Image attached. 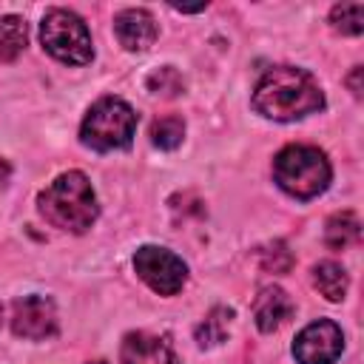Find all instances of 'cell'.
<instances>
[{
    "mask_svg": "<svg viewBox=\"0 0 364 364\" xmlns=\"http://www.w3.org/2000/svg\"><path fill=\"white\" fill-rule=\"evenodd\" d=\"M253 108L279 122L301 119L324 108V94L310 71L293 65H276L262 74L253 91Z\"/></svg>",
    "mask_w": 364,
    "mask_h": 364,
    "instance_id": "cell-1",
    "label": "cell"
},
{
    "mask_svg": "<svg viewBox=\"0 0 364 364\" xmlns=\"http://www.w3.org/2000/svg\"><path fill=\"white\" fill-rule=\"evenodd\" d=\"M37 208L48 225L71 233H85L100 213L94 188L82 171H65L46 185L37 196Z\"/></svg>",
    "mask_w": 364,
    "mask_h": 364,
    "instance_id": "cell-2",
    "label": "cell"
},
{
    "mask_svg": "<svg viewBox=\"0 0 364 364\" xmlns=\"http://www.w3.org/2000/svg\"><path fill=\"white\" fill-rule=\"evenodd\" d=\"M330 176H333V168H330L327 156L313 145H287L273 159L276 185L301 202L327 191Z\"/></svg>",
    "mask_w": 364,
    "mask_h": 364,
    "instance_id": "cell-3",
    "label": "cell"
},
{
    "mask_svg": "<svg viewBox=\"0 0 364 364\" xmlns=\"http://www.w3.org/2000/svg\"><path fill=\"white\" fill-rule=\"evenodd\" d=\"M134 131H136L134 108L119 97H102L88 108L80 125V139L94 151H114V148H128Z\"/></svg>",
    "mask_w": 364,
    "mask_h": 364,
    "instance_id": "cell-4",
    "label": "cell"
},
{
    "mask_svg": "<svg viewBox=\"0 0 364 364\" xmlns=\"http://www.w3.org/2000/svg\"><path fill=\"white\" fill-rule=\"evenodd\" d=\"M40 40H43V48L51 57H57L60 63L85 65L94 57L88 26L82 23L80 14H74L68 9H48L46 11V17L40 23Z\"/></svg>",
    "mask_w": 364,
    "mask_h": 364,
    "instance_id": "cell-5",
    "label": "cell"
},
{
    "mask_svg": "<svg viewBox=\"0 0 364 364\" xmlns=\"http://www.w3.org/2000/svg\"><path fill=\"white\" fill-rule=\"evenodd\" d=\"M134 270L159 296H176L188 282V264L168 247L156 245H145L134 253Z\"/></svg>",
    "mask_w": 364,
    "mask_h": 364,
    "instance_id": "cell-6",
    "label": "cell"
},
{
    "mask_svg": "<svg viewBox=\"0 0 364 364\" xmlns=\"http://www.w3.org/2000/svg\"><path fill=\"white\" fill-rule=\"evenodd\" d=\"M341 350H344V333L330 318H318L307 324L293 341V355L299 364H336Z\"/></svg>",
    "mask_w": 364,
    "mask_h": 364,
    "instance_id": "cell-7",
    "label": "cell"
},
{
    "mask_svg": "<svg viewBox=\"0 0 364 364\" xmlns=\"http://www.w3.org/2000/svg\"><path fill=\"white\" fill-rule=\"evenodd\" d=\"M11 333L17 338H48L57 333V310L46 296H23L11 304Z\"/></svg>",
    "mask_w": 364,
    "mask_h": 364,
    "instance_id": "cell-8",
    "label": "cell"
},
{
    "mask_svg": "<svg viewBox=\"0 0 364 364\" xmlns=\"http://www.w3.org/2000/svg\"><path fill=\"white\" fill-rule=\"evenodd\" d=\"M114 34H117L122 48L145 51L148 46H154L159 28H156V20L151 17V11H145V9H125V11H119L114 17Z\"/></svg>",
    "mask_w": 364,
    "mask_h": 364,
    "instance_id": "cell-9",
    "label": "cell"
},
{
    "mask_svg": "<svg viewBox=\"0 0 364 364\" xmlns=\"http://www.w3.org/2000/svg\"><path fill=\"white\" fill-rule=\"evenodd\" d=\"M122 364H179L168 338L151 333H128L119 347Z\"/></svg>",
    "mask_w": 364,
    "mask_h": 364,
    "instance_id": "cell-10",
    "label": "cell"
},
{
    "mask_svg": "<svg viewBox=\"0 0 364 364\" xmlns=\"http://www.w3.org/2000/svg\"><path fill=\"white\" fill-rule=\"evenodd\" d=\"M293 301L282 287H264L253 304V318L262 333H273L284 318H290Z\"/></svg>",
    "mask_w": 364,
    "mask_h": 364,
    "instance_id": "cell-11",
    "label": "cell"
},
{
    "mask_svg": "<svg viewBox=\"0 0 364 364\" xmlns=\"http://www.w3.org/2000/svg\"><path fill=\"white\" fill-rule=\"evenodd\" d=\"M324 242L333 250H347V247L358 245L361 242V219L353 210L333 213L324 225Z\"/></svg>",
    "mask_w": 364,
    "mask_h": 364,
    "instance_id": "cell-12",
    "label": "cell"
},
{
    "mask_svg": "<svg viewBox=\"0 0 364 364\" xmlns=\"http://www.w3.org/2000/svg\"><path fill=\"white\" fill-rule=\"evenodd\" d=\"M313 284L327 301H341L347 296V270L338 262H318L313 267Z\"/></svg>",
    "mask_w": 364,
    "mask_h": 364,
    "instance_id": "cell-13",
    "label": "cell"
},
{
    "mask_svg": "<svg viewBox=\"0 0 364 364\" xmlns=\"http://www.w3.org/2000/svg\"><path fill=\"white\" fill-rule=\"evenodd\" d=\"M26 43H28L26 20L17 17V14H6L0 20V60L3 63H14L23 54Z\"/></svg>",
    "mask_w": 364,
    "mask_h": 364,
    "instance_id": "cell-14",
    "label": "cell"
},
{
    "mask_svg": "<svg viewBox=\"0 0 364 364\" xmlns=\"http://www.w3.org/2000/svg\"><path fill=\"white\" fill-rule=\"evenodd\" d=\"M230 321H233V310L230 307H213L205 321L196 324V344L199 347H216L228 338V330H230Z\"/></svg>",
    "mask_w": 364,
    "mask_h": 364,
    "instance_id": "cell-15",
    "label": "cell"
},
{
    "mask_svg": "<svg viewBox=\"0 0 364 364\" xmlns=\"http://www.w3.org/2000/svg\"><path fill=\"white\" fill-rule=\"evenodd\" d=\"M182 136H185V122L182 117L171 114V117H159L154 119L151 125V142L162 151H173L176 145H182Z\"/></svg>",
    "mask_w": 364,
    "mask_h": 364,
    "instance_id": "cell-16",
    "label": "cell"
},
{
    "mask_svg": "<svg viewBox=\"0 0 364 364\" xmlns=\"http://www.w3.org/2000/svg\"><path fill=\"white\" fill-rule=\"evenodd\" d=\"M330 23L336 31L355 37L364 31V6L361 3H338L330 11Z\"/></svg>",
    "mask_w": 364,
    "mask_h": 364,
    "instance_id": "cell-17",
    "label": "cell"
},
{
    "mask_svg": "<svg viewBox=\"0 0 364 364\" xmlns=\"http://www.w3.org/2000/svg\"><path fill=\"white\" fill-rule=\"evenodd\" d=\"M145 85H148L151 94H162V97H176V94L185 91V80L173 65H162V68L151 71Z\"/></svg>",
    "mask_w": 364,
    "mask_h": 364,
    "instance_id": "cell-18",
    "label": "cell"
},
{
    "mask_svg": "<svg viewBox=\"0 0 364 364\" xmlns=\"http://www.w3.org/2000/svg\"><path fill=\"white\" fill-rule=\"evenodd\" d=\"M259 262H262V267H264V270L284 273V270H290V264H293V253L287 250V245H284V242H273L267 250H262Z\"/></svg>",
    "mask_w": 364,
    "mask_h": 364,
    "instance_id": "cell-19",
    "label": "cell"
},
{
    "mask_svg": "<svg viewBox=\"0 0 364 364\" xmlns=\"http://www.w3.org/2000/svg\"><path fill=\"white\" fill-rule=\"evenodd\" d=\"M361 71H364V68H361V65H355V68H353V74H350V80H347L355 97H361Z\"/></svg>",
    "mask_w": 364,
    "mask_h": 364,
    "instance_id": "cell-20",
    "label": "cell"
},
{
    "mask_svg": "<svg viewBox=\"0 0 364 364\" xmlns=\"http://www.w3.org/2000/svg\"><path fill=\"white\" fill-rule=\"evenodd\" d=\"M9 176H11V165L0 156V188H6V182H9Z\"/></svg>",
    "mask_w": 364,
    "mask_h": 364,
    "instance_id": "cell-21",
    "label": "cell"
},
{
    "mask_svg": "<svg viewBox=\"0 0 364 364\" xmlns=\"http://www.w3.org/2000/svg\"><path fill=\"white\" fill-rule=\"evenodd\" d=\"M88 364H108V361H88Z\"/></svg>",
    "mask_w": 364,
    "mask_h": 364,
    "instance_id": "cell-22",
    "label": "cell"
}]
</instances>
